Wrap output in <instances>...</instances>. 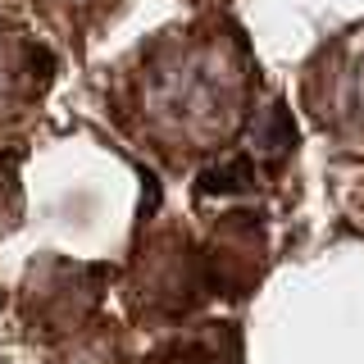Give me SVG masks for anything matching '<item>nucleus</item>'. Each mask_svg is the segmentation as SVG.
<instances>
[{"mask_svg": "<svg viewBox=\"0 0 364 364\" xmlns=\"http://www.w3.org/2000/svg\"><path fill=\"white\" fill-rule=\"evenodd\" d=\"M318 114L337 128H364V37L333 50V64L318 68Z\"/></svg>", "mask_w": 364, "mask_h": 364, "instance_id": "obj_1", "label": "nucleus"}]
</instances>
